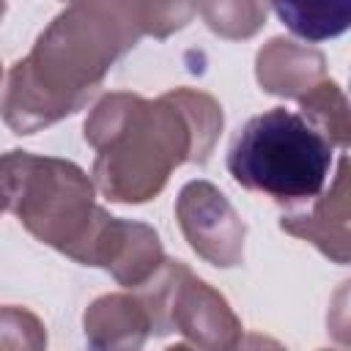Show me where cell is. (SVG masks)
I'll return each mask as SVG.
<instances>
[{
    "instance_id": "obj_19",
    "label": "cell",
    "mask_w": 351,
    "mask_h": 351,
    "mask_svg": "<svg viewBox=\"0 0 351 351\" xmlns=\"http://www.w3.org/2000/svg\"><path fill=\"white\" fill-rule=\"evenodd\" d=\"M0 77H3V66H0Z\"/></svg>"
},
{
    "instance_id": "obj_12",
    "label": "cell",
    "mask_w": 351,
    "mask_h": 351,
    "mask_svg": "<svg viewBox=\"0 0 351 351\" xmlns=\"http://www.w3.org/2000/svg\"><path fill=\"white\" fill-rule=\"evenodd\" d=\"M282 25H288L296 36L307 41H324L340 36L351 22V5L329 3V5H304V3H274L269 5Z\"/></svg>"
},
{
    "instance_id": "obj_20",
    "label": "cell",
    "mask_w": 351,
    "mask_h": 351,
    "mask_svg": "<svg viewBox=\"0 0 351 351\" xmlns=\"http://www.w3.org/2000/svg\"><path fill=\"white\" fill-rule=\"evenodd\" d=\"M321 351H329V348H321Z\"/></svg>"
},
{
    "instance_id": "obj_10",
    "label": "cell",
    "mask_w": 351,
    "mask_h": 351,
    "mask_svg": "<svg viewBox=\"0 0 351 351\" xmlns=\"http://www.w3.org/2000/svg\"><path fill=\"white\" fill-rule=\"evenodd\" d=\"M90 351H143L151 321L134 293H104L82 315Z\"/></svg>"
},
{
    "instance_id": "obj_17",
    "label": "cell",
    "mask_w": 351,
    "mask_h": 351,
    "mask_svg": "<svg viewBox=\"0 0 351 351\" xmlns=\"http://www.w3.org/2000/svg\"><path fill=\"white\" fill-rule=\"evenodd\" d=\"M165 351H195V348H189V346H170V348H165Z\"/></svg>"
},
{
    "instance_id": "obj_16",
    "label": "cell",
    "mask_w": 351,
    "mask_h": 351,
    "mask_svg": "<svg viewBox=\"0 0 351 351\" xmlns=\"http://www.w3.org/2000/svg\"><path fill=\"white\" fill-rule=\"evenodd\" d=\"M233 351H288L280 340L269 337V335H258V332H250V335H241V340L236 343Z\"/></svg>"
},
{
    "instance_id": "obj_4",
    "label": "cell",
    "mask_w": 351,
    "mask_h": 351,
    "mask_svg": "<svg viewBox=\"0 0 351 351\" xmlns=\"http://www.w3.org/2000/svg\"><path fill=\"white\" fill-rule=\"evenodd\" d=\"M93 197V181L69 159L30 151L0 156V211L16 214L30 236L66 258H74L101 208Z\"/></svg>"
},
{
    "instance_id": "obj_3",
    "label": "cell",
    "mask_w": 351,
    "mask_h": 351,
    "mask_svg": "<svg viewBox=\"0 0 351 351\" xmlns=\"http://www.w3.org/2000/svg\"><path fill=\"white\" fill-rule=\"evenodd\" d=\"M329 167L332 145L285 107L250 118L228 148L233 181L277 203H313Z\"/></svg>"
},
{
    "instance_id": "obj_18",
    "label": "cell",
    "mask_w": 351,
    "mask_h": 351,
    "mask_svg": "<svg viewBox=\"0 0 351 351\" xmlns=\"http://www.w3.org/2000/svg\"><path fill=\"white\" fill-rule=\"evenodd\" d=\"M3 14H5V3H0V19H3Z\"/></svg>"
},
{
    "instance_id": "obj_14",
    "label": "cell",
    "mask_w": 351,
    "mask_h": 351,
    "mask_svg": "<svg viewBox=\"0 0 351 351\" xmlns=\"http://www.w3.org/2000/svg\"><path fill=\"white\" fill-rule=\"evenodd\" d=\"M0 351H47V329L36 313L16 304L0 307Z\"/></svg>"
},
{
    "instance_id": "obj_6",
    "label": "cell",
    "mask_w": 351,
    "mask_h": 351,
    "mask_svg": "<svg viewBox=\"0 0 351 351\" xmlns=\"http://www.w3.org/2000/svg\"><path fill=\"white\" fill-rule=\"evenodd\" d=\"M176 219L186 244L211 266L233 269L244 261L247 228L233 203L211 181H189L176 197Z\"/></svg>"
},
{
    "instance_id": "obj_15",
    "label": "cell",
    "mask_w": 351,
    "mask_h": 351,
    "mask_svg": "<svg viewBox=\"0 0 351 351\" xmlns=\"http://www.w3.org/2000/svg\"><path fill=\"white\" fill-rule=\"evenodd\" d=\"M195 14V3H140L143 36L165 38L173 30H181Z\"/></svg>"
},
{
    "instance_id": "obj_9",
    "label": "cell",
    "mask_w": 351,
    "mask_h": 351,
    "mask_svg": "<svg viewBox=\"0 0 351 351\" xmlns=\"http://www.w3.org/2000/svg\"><path fill=\"white\" fill-rule=\"evenodd\" d=\"M255 77L271 96L302 99L321 80H326V58L318 47L274 36L255 55Z\"/></svg>"
},
{
    "instance_id": "obj_7",
    "label": "cell",
    "mask_w": 351,
    "mask_h": 351,
    "mask_svg": "<svg viewBox=\"0 0 351 351\" xmlns=\"http://www.w3.org/2000/svg\"><path fill=\"white\" fill-rule=\"evenodd\" d=\"M167 329L181 332L195 351H233L244 335L228 299L192 271H186L173 288Z\"/></svg>"
},
{
    "instance_id": "obj_2",
    "label": "cell",
    "mask_w": 351,
    "mask_h": 351,
    "mask_svg": "<svg viewBox=\"0 0 351 351\" xmlns=\"http://www.w3.org/2000/svg\"><path fill=\"white\" fill-rule=\"evenodd\" d=\"M143 36L140 3H71L8 71L0 115L14 134L41 132L82 110L110 66Z\"/></svg>"
},
{
    "instance_id": "obj_13",
    "label": "cell",
    "mask_w": 351,
    "mask_h": 351,
    "mask_svg": "<svg viewBox=\"0 0 351 351\" xmlns=\"http://www.w3.org/2000/svg\"><path fill=\"white\" fill-rule=\"evenodd\" d=\"M195 11L203 16V22L222 38L239 41L255 36L269 14V5L252 3V0H228V3H195Z\"/></svg>"
},
{
    "instance_id": "obj_8",
    "label": "cell",
    "mask_w": 351,
    "mask_h": 351,
    "mask_svg": "<svg viewBox=\"0 0 351 351\" xmlns=\"http://www.w3.org/2000/svg\"><path fill=\"white\" fill-rule=\"evenodd\" d=\"M348 159L337 165V176L324 195L313 200L310 211H293L280 217V228L296 239L310 241L329 261L346 266L351 258V233H348Z\"/></svg>"
},
{
    "instance_id": "obj_21",
    "label": "cell",
    "mask_w": 351,
    "mask_h": 351,
    "mask_svg": "<svg viewBox=\"0 0 351 351\" xmlns=\"http://www.w3.org/2000/svg\"><path fill=\"white\" fill-rule=\"evenodd\" d=\"M0 214H3V211H0Z\"/></svg>"
},
{
    "instance_id": "obj_1",
    "label": "cell",
    "mask_w": 351,
    "mask_h": 351,
    "mask_svg": "<svg viewBox=\"0 0 351 351\" xmlns=\"http://www.w3.org/2000/svg\"><path fill=\"white\" fill-rule=\"evenodd\" d=\"M222 123L219 101L195 88H173L159 99L104 93L85 118L96 186L110 203H148L178 165L208 162Z\"/></svg>"
},
{
    "instance_id": "obj_5",
    "label": "cell",
    "mask_w": 351,
    "mask_h": 351,
    "mask_svg": "<svg viewBox=\"0 0 351 351\" xmlns=\"http://www.w3.org/2000/svg\"><path fill=\"white\" fill-rule=\"evenodd\" d=\"M71 261L82 266H99L110 271L118 285L137 291L165 263V250L159 233L151 225L110 217L104 208H99L85 241Z\"/></svg>"
},
{
    "instance_id": "obj_11",
    "label": "cell",
    "mask_w": 351,
    "mask_h": 351,
    "mask_svg": "<svg viewBox=\"0 0 351 351\" xmlns=\"http://www.w3.org/2000/svg\"><path fill=\"white\" fill-rule=\"evenodd\" d=\"M307 126H313L332 148H348L351 140V115H348V99L343 88L335 80H321L313 90H307L299 99L296 112Z\"/></svg>"
}]
</instances>
